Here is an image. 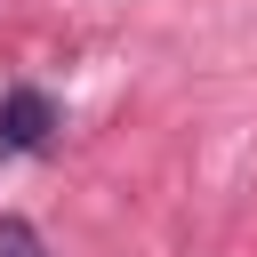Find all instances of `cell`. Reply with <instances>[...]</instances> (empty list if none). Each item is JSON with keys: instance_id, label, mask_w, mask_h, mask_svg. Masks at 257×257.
Segmentation results:
<instances>
[{"instance_id": "1", "label": "cell", "mask_w": 257, "mask_h": 257, "mask_svg": "<svg viewBox=\"0 0 257 257\" xmlns=\"http://www.w3.org/2000/svg\"><path fill=\"white\" fill-rule=\"evenodd\" d=\"M48 128H56V96L48 88H8L0 96V161L8 153H40Z\"/></svg>"}, {"instance_id": "2", "label": "cell", "mask_w": 257, "mask_h": 257, "mask_svg": "<svg viewBox=\"0 0 257 257\" xmlns=\"http://www.w3.org/2000/svg\"><path fill=\"white\" fill-rule=\"evenodd\" d=\"M0 257H48V241H40L24 217H0Z\"/></svg>"}]
</instances>
